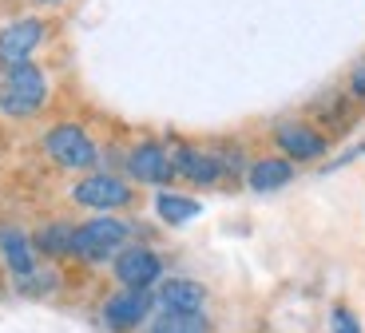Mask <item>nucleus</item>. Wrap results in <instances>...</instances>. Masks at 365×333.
<instances>
[{"label": "nucleus", "mask_w": 365, "mask_h": 333, "mask_svg": "<svg viewBox=\"0 0 365 333\" xmlns=\"http://www.w3.org/2000/svg\"><path fill=\"white\" fill-rule=\"evenodd\" d=\"M119 171L128 175L135 187H171L175 183V167H171V143L167 139H135L131 147H123V163Z\"/></svg>", "instance_id": "7"}, {"label": "nucleus", "mask_w": 365, "mask_h": 333, "mask_svg": "<svg viewBox=\"0 0 365 333\" xmlns=\"http://www.w3.org/2000/svg\"><path fill=\"white\" fill-rule=\"evenodd\" d=\"M28 9H64L68 0H24Z\"/></svg>", "instance_id": "19"}, {"label": "nucleus", "mask_w": 365, "mask_h": 333, "mask_svg": "<svg viewBox=\"0 0 365 333\" xmlns=\"http://www.w3.org/2000/svg\"><path fill=\"white\" fill-rule=\"evenodd\" d=\"M298 179V163H290L286 155L270 151V155H255L247 167V175H242V183H247L255 195H274V190H286L290 183Z\"/></svg>", "instance_id": "13"}, {"label": "nucleus", "mask_w": 365, "mask_h": 333, "mask_svg": "<svg viewBox=\"0 0 365 333\" xmlns=\"http://www.w3.org/2000/svg\"><path fill=\"white\" fill-rule=\"evenodd\" d=\"M108 270H111V282H115V286L155 290L159 282H163V274H167V258L155 250V246L135 242V238H131V242L111 258Z\"/></svg>", "instance_id": "10"}, {"label": "nucleus", "mask_w": 365, "mask_h": 333, "mask_svg": "<svg viewBox=\"0 0 365 333\" xmlns=\"http://www.w3.org/2000/svg\"><path fill=\"white\" fill-rule=\"evenodd\" d=\"M0 266L9 270L12 282L36 270L40 254H36V246H32V230H24V226H16V222L0 226Z\"/></svg>", "instance_id": "14"}, {"label": "nucleus", "mask_w": 365, "mask_h": 333, "mask_svg": "<svg viewBox=\"0 0 365 333\" xmlns=\"http://www.w3.org/2000/svg\"><path fill=\"white\" fill-rule=\"evenodd\" d=\"M210 306V290L199 278H187V274H171L155 286V309L167 314H207Z\"/></svg>", "instance_id": "11"}, {"label": "nucleus", "mask_w": 365, "mask_h": 333, "mask_svg": "<svg viewBox=\"0 0 365 333\" xmlns=\"http://www.w3.org/2000/svg\"><path fill=\"white\" fill-rule=\"evenodd\" d=\"M171 167H175V183L191 190H219L227 187V171L215 147L191 143V139H175L171 143Z\"/></svg>", "instance_id": "6"}, {"label": "nucleus", "mask_w": 365, "mask_h": 333, "mask_svg": "<svg viewBox=\"0 0 365 333\" xmlns=\"http://www.w3.org/2000/svg\"><path fill=\"white\" fill-rule=\"evenodd\" d=\"M52 32H56L52 20L40 16V12H28V16H16V20H9V24H0V68L36 60L48 48Z\"/></svg>", "instance_id": "8"}, {"label": "nucleus", "mask_w": 365, "mask_h": 333, "mask_svg": "<svg viewBox=\"0 0 365 333\" xmlns=\"http://www.w3.org/2000/svg\"><path fill=\"white\" fill-rule=\"evenodd\" d=\"M32 246H36L40 262H76V222L72 218H44L40 226H32Z\"/></svg>", "instance_id": "12"}, {"label": "nucleus", "mask_w": 365, "mask_h": 333, "mask_svg": "<svg viewBox=\"0 0 365 333\" xmlns=\"http://www.w3.org/2000/svg\"><path fill=\"white\" fill-rule=\"evenodd\" d=\"M52 103V80L36 60L0 68V119L4 123H32Z\"/></svg>", "instance_id": "2"}, {"label": "nucleus", "mask_w": 365, "mask_h": 333, "mask_svg": "<svg viewBox=\"0 0 365 333\" xmlns=\"http://www.w3.org/2000/svg\"><path fill=\"white\" fill-rule=\"evenodd\" d=\"M155 314V290L111 286L100 302L103 333H143V325Z\"/></svg>", "instance_id": "5"}, {"label": "nucleus", "mask_w": 365, "mask_h": 333, "mask_svg": "<svg viewBox=\"0 0 365 333\" xmlns=\"http://www.w3.org/2000/svg\"><path fill=\"white\" fill-rule=\"evenodd\" d=\"M329 333H365V329H361V317L346 302H338V306L329 309Z\"/></svg>", "instance_id": "17"}, {"label": "nucleus", "mask_w": 365, "mask_h": 333, "mask_svg": "<svg viewBox=\"0 0 365 333\" xmlns=\"http://www.w3.org/2000/svg\"><path fill=\"white\" fill-rule=\"evenodd\" d=\"M68 203L88 215H128L139 207V187L119 171L108 167H96V171H83L72 179L68 187Z\"/></svg>", "instance_id": "3"}, {"label": "nucleus", "mask_w": 365, "mask_h": 333, "mask_svg": "<svg viewBox=\"0 0 365 333\" xmlns=\"http://www.w3.org/2000/svg\"><path fill=\"white\" fill-rule=\"evenodd\" d=\"M135 238V226L123 215H88L76 222V262L88 266V270H100L111 266L123 246Z\"/></svg>", "instance_id": "4"}, {"label": "nucleus", "mask_w": 365, "mask_h": 333, "mask_svg": "<svg viewBox=\"0 0 365 333\" xmlns=\"http://www.w3.org/2000/svg\"><path fill=\"white\" fill-rule=\"evenodd\" d=\"M270 143H274L278 155H286L290 163L306 167V163L326 159V151L334 147V139H329L314 119H278V123L270 127Z\"/></svg>", "instance_id": "9"}, {"label": "nucleus", "mask_w": 365, "mask_h": 333, "mask_svg": "<svg viewBox=\"0 0 365 333\" xmlns=\"http://www.w3.org/2000/svg\"><path fill=\"white\" fill-rule=\"evenodd\" d=\"M40 155H44L48 167L64 175H83L103 167V147L100 139L91 135V127L80 119H56L40 131Z\"/></svg>", "instance_id": "1"}, {"label": "nucleus", "mask_w": 365, "mask_h": 333, "mask_svg": "<svg viewBox=\"0 0 365 333\" xmlns=\"http://www.w3.org/2000/svg\"><path fill=\"white\" fill-rule=\"evenodd\" d=\"M349 96H354L357 103H365V56L354 63V72H349Z\"/></svg>", "instance_id": "18"}, {"label": "nucleus", "mask_w": 365, "mask_h": 333, "mask_svg": "<svg viewBox=\"0 0 365 333\" xmlns=\"http://www.w3.org/2000/svg\"><path fill=\"white\" fill-rule=\"evenodd\" d=\"M151 210H155V218L163 226H187V222H195V218L202 215V203L191 195V190H175V183L171 187H159L155 190V198H151Z\"/></svg>", "instance_id": "15"}, {"label": "nucleus", "mask_w": 365, "mask_h": 333, "mask_svg": "<svg viewBox=\"0 0 365 333\" xmlns=\"http://www.w3.org/2000/svg\"><path fill=\"white\" fill-rule=\"evenodd\" d=\"M143 333H210V317L207 314H167V309H155L151 322L143 325Z\"/></svg>", "instance_id": "16"}]
</instances>
